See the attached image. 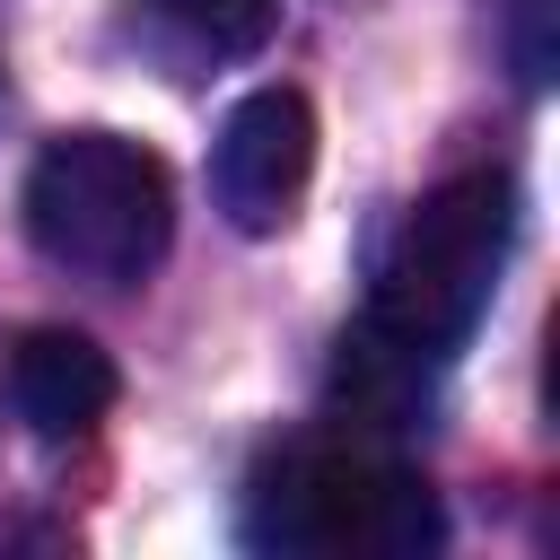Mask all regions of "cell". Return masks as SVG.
<instances>
[{"label":"cell","instance_id":"6da1fadb","mask_svg":"<svg viewBox=\"0 0 560 560\" xmlns=\"http://www.w3.org/2000/svg\"><path fill=\"white\" fill-rule=\"evenodd\" d=\"M438 490L385 446L298 438L245 481V542L289 560H420L438 551Z\"/></svg>","mask_w":560,"mask_h":560},{"label":"cell","instance_id":"7a4b0ae2","mask_svg":"<svg viewBox=\"0 0 560 560\" xmlns=\"http://www.w3.org/2000/svg\"><path fill=\"white\" fill-rule=\"evenodd\" d=\"M508 236H516L508 175L472 166V175L420 192V210L394 228V245L376 262L359 341H376V350H394L411 368H438L446 350H464L490 289H499V271H508Z\"/></svg>","mask_w":560,"mask_h":560},{"label":"cell","instance_id":"3957f363","mask_svg":"<svg viewBox=\"0 0 560 560\" xmlns=\"http://www.w3.org/2000/svg\"><path fill=\"white\" fill-rule=\"evenodd\" d=\"M18 210H26V236L44 262L105 280V289L158 271V254L175 236V184L122 131H52L26 166Z\"/></svg>","mask_w":560,"mask_h":560},{"label":"cell","instance_id":"277c9868","mask_svg":"<svg viewBox=\"0 0 560 560\" xmlns=\"http://www.w3.org/2000/svg\"><path fill=\"white\" fill-rule=\"evenodd\" d=\"M306 175H315V114H306V96H298V88H254V96L219 122L210 201L228 210V228L271 236V228L298 219Z\"/></svg>","mask_w":560,"mask_h":560},{"label":"cell","instance_id":"5b68a950","mask_svg":"<svg viewBox=\"0 0 560 560\" xmlns=\"http://www.w3.org/2000/svg\"><path fill=\"white\" fill-rule=\"evenodd\" d=\"M9 411L35 438H88L114 411V359L70 324H35L9 350Z\"/></svg>","mask_w":560,"mask_h":560},{"label":"cell","instance_id":"8992f818","mask_svg":"<svg viewBox=\"0 0 560 560\" xmlns=\"http://www.w3.org/2000/svg\"><path fill=\"white\" fill-rule=\"evenodd\" d=\"M149 18H158L184 52L236 61V52H262V44H271L280 0H149Z\"/></svg>","mask_w":560,"mask_h":560}]
</instances>
